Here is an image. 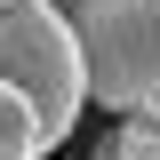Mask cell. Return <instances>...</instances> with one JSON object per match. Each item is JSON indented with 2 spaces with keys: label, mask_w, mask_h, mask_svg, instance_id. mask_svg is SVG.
Instances as JSON below:
<instances>
[{
  "label": "cell",
  "mask_w": 160,
  "mask_h": 160,
  "mask_svg": "<svg viewBox=\"0 0 160 160\" xmlns=\"http://www.w3.org/2000/svg\"><path fill=\"white\" fill-rule=\"evenodd\" d=\"M88 64V104L152 112L160 104V0H64Z\"/></svg>",
  "instance_id": "6da1fadb"
},
{
  "label": "cell",
  "mask_w": 160,
  "mask_h": 160,
  "mask_svg": "<svg viewBox=\"0 0 160 160\" xmlns=\"http://www.w3.org/2000/svg\"><path fill=\"white\" fill-rule=\"evenodd\" d=\"M0 80L24 88L56 136H72L80 104H88V64H80V32L56 0H0Z\"/></svg>",
  "instance_id": "7a4b0ae2"
},
{
  "label": "cell",
  "mask_w": 160,
  "mask_h": 160,
  "mask_svg": "<svg viewBox=\"0 0 160 160\" xmlns=\"http://www.w3.org/2000/svg\"><path fill=\"white\" fill-rule=\"evenodd\" d=\"M56 144H64V136L48 128V112H40L24 88L0 80V160H48Z\"/></svg>",
  "instance_id": "3957f363"
},
{
  "label": "cell",
  "mask_w": 160,
  "mask_h": 160,
  "mask_svg": "<svg viewBox=\"0 0 160 160\" xmlns=\"http://www.w3.org/2000/svg\"><path fill=\"white\" fill-rule=\"evenodd\" d=\"M104 160H160V104L152 112H120V128L104 136Z\"/></svg>",
  "instance_id": "277c9868"
}]
</instances>
